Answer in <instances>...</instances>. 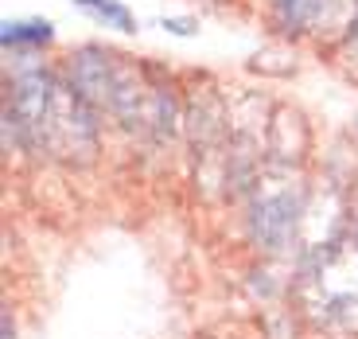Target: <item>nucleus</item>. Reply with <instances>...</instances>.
I'll use <instances>...</instances> for the list:
<instances>
[{
    "label": "nucleus",
    "instance_id": "1",
    "mask_svg": "<svg viewBox=\"0 0 358 339\" xmlns=\"http://www.w3.org/2000/svg\"><path fill=\"white\" fill-rule=\"evenodd\" d=\"M300 214H304V191H273L265 195L257 207L250 211V234L261 250L280 254L292 242L296 226H300Z\"/></svg>",
    "mask_w": 358,
    "mask_h": 339
},
{
    "label": "nucleus",
    "instance_id": "2",
    "mask_svg": "<svg viewBox=\"0 0 358 339\" xmlns=\"http://www.w3.org/2000/svg\"><path fill=\"white\" fill-rule=\"evenodd\" d=\"M106 55L109 51H98V47H82L78 55H71V74H66V82H71L94 109L113 106V94H117V74L109 71Z\"/></svg>",
    "mask_w": 358,
    "mask_h": 339
},
{
    "label": "nucleus",
    "instance_id": "3",
    "mask_svg": "<svg viewBox=\"0 0 358 339\" xmlns=\"http://www.w3.org/2000/svg\"><path fill=\"white\" fill-rule=\"evenodd\" d=\"M51 43H55V24L47 16L4 20V27H0V47H4V55H36Z\"/></svg>",
    "mask_w": 358,
    "mask_h": 339
},
{
    "label": "nucleus",
    "instance_id": "4",
    "mask_svg": "<svg viewBox=\"0 0 358 339\" xmlns=\"http://www.w3.org/2000/svg\"><path fill=\"white\" fill-rule=\"evenodd\" d=\"M71 4L86 12L94 24H106L113 32H121V36H136L141 32V24H136L133 8H129L125 0H71Z\"/></svg>",
    "mask_w": 358,
    "mask_h": 339
},
{
    "label": "nucleus",
    "instance_id": "5",
    "mask_svg": "<svg viewBox=\"0 0 358 339\" xmlns=\"http://www.w3.org/2000/svg\"><path fill=\"white\" fill-rule=\"evenodd\" d=\"M156 24H160L168 36H183V39H195L199 36V20L195 16H160Z\"/></svg>",
    "mask_w": 358,
    "mask_h": 339
}]
</instances>
